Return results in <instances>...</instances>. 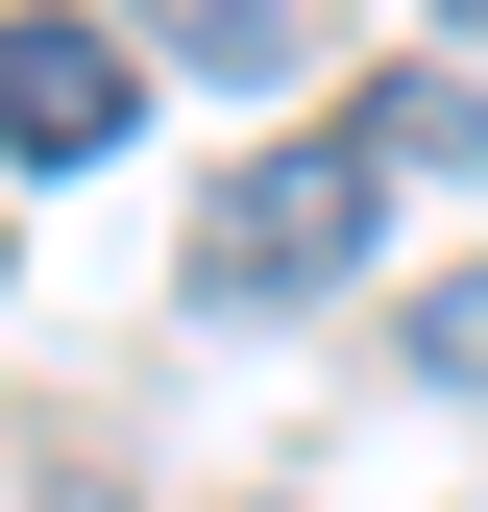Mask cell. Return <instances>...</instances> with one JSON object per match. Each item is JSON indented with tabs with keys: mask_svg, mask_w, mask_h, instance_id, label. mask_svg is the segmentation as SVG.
Here are the masks:
<instances>
[{
	"mask_svg": "<svg viewBox=\"0 0 488 512\" xmlns=\"http://www.w3.org/2000/svg\"><path fill=\"white\" fill-rule=\"evenodd\" d=\"M366 244H391V147H366V122H293V147H244L196 196V293L269 317V293H342Z\"/></svg>",
	"mask_w": 488,
	"mask_h": 512,
	"instance_id": "1",
	"label": "cell"
},
{
	"mask_svg": "<svg viewBox=\"0 0 488 512\" xmlns=\"http://www.w3.org/2000/svg\"><path fill=\"white\" fill-rule=\"evenodd\" d=\"M122 122H147V49H122V25H49V0H0V147H25V171H98Z\"/></svg>",
	"mask_w": 488,
	"mask_h": 512,
	"instance_id": "2",
	"label": "cell"
},
{
	"mask_svg": "<svg viewBox=\"0 0 488 512\" xmlns=\"http://www.w3.org/2000/svg\"><path fill=\"white\" fill-rule=\"evenodd\" d=\"M122 25L171 74H220V98H293V0H122Z\"/></svg>",
	"mask_w": 488,
	"mask_h": 512,
	"instance_id": "3",
	"label": "cell"
},
{
	"mask_svg": "<svg viewBox=\"0 0 488 512\" xmlns=\"http://www.w3.org/2000/svg\"><path fill=\"white\" fill-rule=\"evenodd\" d=\"M366 147H391V196H415V171H488V98L415 74V98H366Z\"/></svg>",
	"mask_w": 488,
	"mask_h": 512,
	"instance_id": "4",
	"label": "cell"
},
{
	"mask_svg": "<svg viewBox=\"0 0 488 512\" xmlns=\"http://www.w3.org/2000/svg\"><path fill=\"white\" fill-rule=\"evenodd\" d=\"M391 342H415V366H440V391H488V269H440V293H415V317H391Z\"/></svg>",
	"mask_w": 488,
	"mask_h": 512,
	"instance_id": "5",
	"label": "cell"
},
{
	"mask_svg": "<svg viewBox=\"0 0 488 512\" xmlns=\"http://www.w3.org/2000/svg\"><path fill=\"white\" fill-rule=\"evenodd\" d=\"M415 25H464V49H488V0H415Z\"/></svg>",
	"mask_w": 488,
	"mask_h": 512,
	"instance_id": "6",
	"label": "cell"
}]
</instances>
